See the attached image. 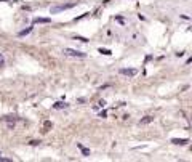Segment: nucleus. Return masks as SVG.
<instances>
[{
	"label": "nucleus",
	"mask_w": 192,
	"mask_h": 162,
	"mask_svg": "<svg viewBox=\"0 0 192 162\" xmlns=\"http://www.w3.org/2000/svg\"><path fill=\"white\" fill-rule=\"evenodd\" d=\"M63 53L67 55V56H74V58H85L87 56V53L78 52V50H74V48H64Z\"/></svg>",
	"instance_id": "obj_1"
},
{
	"label": "nucleus",
	"mask_w": 192,
	"mask_h": 162,
	"mask_svg": "<svg viewBox=\"0 0 192 162\" xmlns=\"http://www.w3.org/2000/svg\"><path fill=\"white\" fill-rule=\"evenodd\" d=\"M77 3H67V5H59V7H53L51 8V13H58V11H63V10H67V8H72V7H75Z\"/></svg>",
	"instance_id": "obj_2"
},
{
	"label": "nucleus",
	"mask_w": 192,
	"mask_h": 162,
	"mask_svg": "<svg viewBox=\"0 0 192 162\" xmlns=\"http://www.w3.org/2000/svg\"><path fill=\"white\" fill-rule=\"evenodd\" d=\"M120 74H122V76H128V77H134V76H136V74H138V71H136V69H120V71H119Z\"/></svg>",
	"instance_id": "obj_3"
},
{
	"label": "nucleus",
	"mask_w": 192,
	"mask_h": 162,
	"mask_svg": "<svg viewBox=\"0 0 192 162\" xmlns=\"http://www.w3.org/2000/svg\"><path fill=\"white\" fill-rule=\"evenodd\" d=\"M171 143L173 145H179V146H184L189 143V140L187 138H171Z\"/></svg>",
	"instance_id": "obj_4"
},
{
	"label": "nucleus",
	"mask_w": 192,
	"mask_h": 162,
	"mask_svg": "<svg viewBox=\"0 0 192 162\" xmlns=\"http://www.w3.org/2000/svg\"><path fill=\"white\" fill-rule=\"evenodd\" d=\"M48 22H51L50 18H35L34 20V24H48Z\"/></svg>",
	"instance_id": "obj_5"
},
{
	"label": "nucleus",
	"mask_w": 192,
	"mask_h": 162,
	"mask_svg": "<svg viewBox=\"0 0 192 162\" xmlns=\"http://www.w3.org/2000/svg\"><path fill=\"white\" fill-rule=\"evenodd\" d=\"M67 106H69V104H67V103H64V101H58V103H55V104H53V108H55V109H66Z\"/></svg>",
	"instance_id": "obj_6"
},
{
	"label": "nucleus",
	"mask_w": 192,
	"mask_h": 162,
	"mask_svg": "<svg viewBox=\"0 0 192 162\" xmlns=\"http://www.w3.org/2000/svg\"><path fill=\"white\" fill-rule=\"evenodd\" d=\"M151 122H154L152 116H146V117H143L141 120H139V124H141V125H144V124H151Z\"/></svg>",
	"instance_id": "obj_7"
},
{
	"label": "nucleus",
	"mask_w": 192,
	"mask_h": 162,
	"mask_svg": "<svg viewBox=\"0 0 192 162\" xmlns=\"http://www.w3.org/2000/svg\"><path fill=\"white\" fill-rule=\"evenodd\" d=\"M31 32H32V26L27 27V29H24V31H21L18 35H19V37H24V35H27V34H31Z\"/></svg>",
	"instance_id": "obj_8"
},
{
	"label": "nucleus",
	"mask_w": 192,
	"mask_h": 162,
	"mask_svg": "<svg viewBox=\"0 0 192 162\" xmlns=\"http://www.w3.org/2000/svg\"><path fill=\"white\" fill-rule=\"evenodd\" d=\"M77 146H78V148H80V149H82V154H83V156H90V149H87V148H83V146L80 145V143H77Z\"/></svg>",
	"instance_id": "obj_9"
},
{
	"label": "nucleus",
	"mask_w": 192,
	"mask_h": 162,
	"mask_svg": "<svg viewBox=\"0 0 192 162\" xmlns=\"http://www.w3.org/2000/svg\"><path fill=\"white\" fill-rule=\"evenodd\" d=\"M98 52H99L101 55H106V56H111V55H112V52H111V50H107V48H99Z\"/></svg>",
	"instance_id": "obj_10"
},
{
	"label": "nucleus",
	"mask_w": 192,
	"mask_h": 162,
	"mask_svg": "<svg viewBox=\"0 0 192 162\" xmlns=\"http://www.w3.org/2000/svg\"><path fill=\"white\" fill-rule=\"evenodd\" d=\"M75 40H80V42H83V44L88 42V39H85V37H80V35H75Z\"/></svg>",
	"instance_id": "obj_11"
},
{
	"label": "nucleus",
	"mask_w": 192,
	"mask_h": 162,
	"mask_svg": "<svg viewBox=\"0 0 192 162\" xmlns=\"http://www.w3.org/2000/svg\"><path fill=\"white\" fill-rule=\"evenodd\" d=\"M106 116H107V111H104V109H102L101 112H99V117H102V119H104Z\"/></svg>",
	"instance_id": "obj_12"
},
{
	"label": "nucleus",
	"mask_w": 192,
	"mask_h": 162,
	"mask_svg": "<svg viewBox=\"0 0 192 162\" xmlns=\"http://www.w3.org/2000/svg\"><path fill=\"white\" fill-rule=\"evenodd\" d=\"M39 143H40V141H37V140H32V141H29V145H31V146H37V145H39Z\"/></svg>",
	"instance_id": "obj_13"
},
{
	"label": "nucleus",
	"mask_w": 192,
	"mask_h": 162,
	"mask_svg": "<svg viewBox=\"0 0 192 162\" xmlns=\"http://www.w3.org/2000/svg\"><path fill=\"white\" fill-rule=\"evenodd\" d=\"M98 106H99V108H104V106H106V101H104V100H101L99 103H98Z\"/></svg>",
	"instance_id": "obj_14"
},
{
	"label": "nucleus",
	"mask_w": 192,
	"mask_h": 162,
	"mask_svg": "<svg viewBox=\"0 0 192 162\" xmlns=\"http://www.w3.org/2000/svg\"><path fill=\"white\" fill-rule=\"evenodd\" d=\"M3 61H5V59H3V56H2V55H0V66H2V64H3Z\"/></svg>",
	"instance_id": "obj_15"
},
{
	"label": "nucleus",
	"mask_w": 192,
	"mask_h": 162,
	"mask_svg": "<svg viewBox=\"0 0 192 162\" xmlns=\"http://www.w3.org/2000/svg\"><path fill=\"white\" fill-rule=\"evenodd\" d=\"M0 156H2V154H0Z\"/></svg>",
	"instance_id": "obj_16"
}]
</instances>
